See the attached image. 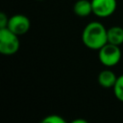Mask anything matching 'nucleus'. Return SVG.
Instances as JSON below:
<instances>
[{
  "instance_id": "1",
  "label": "nucleus",
  "mask_w": 123,
  "mask_h": 123,
  "mask_svg": "<svg viewBox=\"0 0 123 123\" xmlns=\"http://www.w3.org/2000/svg\"><path fill=\"white\" fill-rule=\"evenodd\" d=\"M107 29L105 26L98 22H89L83 30L82 41L88 49L99 50L108 42Z\"/></svg>"
},
{
  "instance_id": "2",
  "label": "nucleus",
  "mask_w": 123,
  "mask_h": 123,
  "mask_svg": "<svg viewBox=\"0 0 123 123\" xmlns=\"http://www.w3.org/2000/svg\"><path fill=\"white\" fill-rule=\"evenodd\" d=\"M17 37L8 27L0 28V53L5 56L15 54L20 46Z\"/></svg>"
},
{
  "instance_id": "3",
  "label": "nucleus",
  "mask_w": 123,
  "mask_h": 123,
  "mask_svg": "<svg viewBox=\"0 0 123 123\" xmlns=\"http://www.w3.org/2000/svg\"><path fill=\"white\" fill-rule=\"evenodd\" d=\"M98 51H99L98 58L100 62L107 67L114 66L120 62L121 50L118 45L107 42Z\"/></svg>"
},
{
  "instance_id": "4",
  "label": "nucleus",
  "mask_w": 123,
  "mask_h": 123,
  "mask_svg": "<svg viewBox=\"0 0 123 123\" xmlns=\"http://www.w3.org/2000/svg\"><path fill=\"white\" fill-rule=\"evenodd\" d=\"M92 13L97 17L106 18L111 16L116 10V0H91Z\"/></svg>"
},
{
  "instance_id": "5",
  "label": "nucleus",
  "mask_w": 123,
  "mask_h": 123,
  "mask_svg": "<svg viewBox=\"0 0 123 123\" xmlns=\"http://www.w3.org/2000/svg\"><path fill=\"white\" fill-rule=\"evenodd\" d=\"M31 27L30 19L24 14H14L9 18L8 28L17 36L26 34Z\"/></svg>"
},
{
  "instance_id": "6",
  "label": "nucleus",
  "mask_w": 123,
  "mask_h": 123,
  "mask_svg": "<svg viewBox=\"0 0 123 123\" xmlns=\"http://www.w3.org/2000/svg\"><path fill=\"white\" fill-rule=\"evenodd\" d=\"M97 80L101 86H103L105 88H111V87H113V86L117 80V76L115 75V73L113 71H111L110 69H105L98 74Z\"/></svg>"
},
{
  "instance_id": "7",
  "label": "nucleus",
  "mask_w": 123,
  "mask_h": 123,
  "mask_svg": "<svg viewBox=\"0 0 123 123\" xmlns=\"http://www.w3.org/2000/svg\"><path fill=\"white\" fill-rule=\"evenodd\" d=\"M73 12L76 15L80 17L88 16L92 12L91 1L88 0H78L73 6Z\"/></svg>"
},
{
  "instance_id": "8",
  "label": "nucleus",
  "mask_w": 123,
  "mask_h": 123,
  "mask_svg": "<svg viewBox=\"0 0 123 123\" xmlns=\"http://www.w3.org/2000/svg\"><path fill=\"white\" fill-rule=\"evenodd\" d=\"M108 42L115 45H120L123 43V28L119 26H113L107 31Z\"/></svg>"
},
{
  "instance_id": "9",
  "label": "nucleus",
  "mask_w": 123,
  "mask_h": 123,
  "mask_svg": "<svg viewBox=\"0 0 123 123\" xmlns=\"http://www.w3.org/2000/svg\"><path fill=\"white\" fill-rule=\"evenodd\" d=\"M112 88L115 97L120 102H123V74L117 77V80Z\"/></svg>"
},
{
  "instance_id": "10",
  "label": "nucleus",
  "mask_w": 123,
  "mask_h": 123,
  "mask_svg": "<svg viewBox=\"0 0 123 123\" xmlns=\"http://www.w3.org/2000/svg\"><path fill=\"white\" fill-rule=\"evenodd\" d=\"M41 123H65V120L58 114H50L45 116L41 120Z\"/></svg>"
},
{
  "instance_id": "11",
  "label": "nucleus",
  "mask_w": 123,
  "mask_h": 123,
  "mask_svg": "<svg viewBox=\"0 0 123 123\" xmlns=\"http://www.w3.org/2000/svg\"><path fill=\"white\" fill-rule=\"evenodd\" d=\"M8 22H9L8 16L4 12H1L0 13V28H6V27H8Z\"/></svg>"
},
{
  "instance_id": "12",
  "label": "nucleus",
  "mask_w": 123,
  "mask_h": 123,
  "mask_svg": "<svg viewBox=\"0 0 123 123\" xmlns=\"http://www.w3.org/2000/svg\"><path fill=\"white\" fill-rule=\"evenodd\" d=\"M72 123H86V119H80V118H78V119L73 120Z\"/></svg>"
},
{
  "instance_id": "13",
  "label": "nucleus",
  "mask_w": 123,
  "mask_h": 123,
  "mask_svg": "<svg viewBox=\"0 0 123 123\" xmlns=\"http://www.w3.org/2000/svg\"><path fill=\"white\" fill-rule=\"evenodd\" d=\"M38 1H42V0H38Z\"/></svg>"
}]
</instances>
